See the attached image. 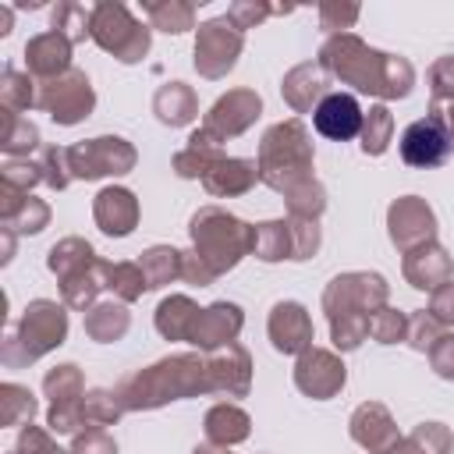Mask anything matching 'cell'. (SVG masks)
Segmentation results:
<instances>
[{
  "mask_svg": "<svg viewBox=\"0 0 454 454\" xmlns=\"http://www.w3.org/2000/svg\"><path fill=\"white\" fill-rule=\"evenodd\" d=\"M319 67L344 85L380 99H404L415 85V67L408 64V57L383 53L355 32L326 35V43L319 46Z\"/></svg>",
  "mask_w": 454,
  "mask_h": 454,
  "instance_id": "6da1fadb",
  "label": "cell"
},
{
  "mask_svg": "<svg viewBox=\"0 0 454 454\" xmlns=\"http://www.w3.org/2000/svg\"><path fill=\"white\" fill-rule=\"evenodd\" d=\"M114 394L124 404V411H153V408H163L170 401L213 394L206 355H199V351L167 355V358H160V362H153L145 369L128 372L117 383Z\"/></svg>",
  "mask_w": 454,
  "mask_h": 454,
  "instance_id": "7a4b0ae2",
  "label": "cell"
},
{
  "mask_svg": "<svg viewBox=\"0 0 454 454\" xmlns=\"http://www.w3.org/2000/svg\"><path fill=\"white\" fill-rule=\"evenodd\" d=\"M312 135L305 128L301 117H291V121H277L262 131L259 138V181L270 184L273 192H287L301 181L312 177Z\"/></svg>",
  "mask_w": 454,
  "mask_h": 454,
  "instance_id": "3957f363",
  "label": "cell"
},
{
  "mask_svg": "<svg viewBox=\"0 0 454 454\" xmlns=\"http://www.w3.org/2000/svg\"><path fill=\"white\" fill-rule=\"evenodd\" d=\"M188 234H192V252L216 273H231L245 255H252V238L255 227L245 223L241 216L220 209V206H202L192 213L188 220Z\"/></svg>",
  "mask_w": 454,
  "mask_h": 454,
  "instance_id": "277c9868",
  "label": "cell"
},
{
  "mask_svg": "<svg viewBox=\"0 0 454 454\" xmlns=\"http://www.w3.org/2000/svg\"><path fill=\"white\" fill-rule=\"evenodd\" d=\"M64 340H67V305L50 301V298H35L25 305L18 326L4 333L0 362L7 369H21V365H32L43 355L57 351Z\"/></svg>",
  "mask_w": 454,
  "mask_h": 454,
  "instance_id": "5b68a950",
  "label": "cell"
},
{
  "mask_svg": "<svg viewBox=\"0 0 454 454\" xmlns=\"http://www.w3.org/2000/svg\"><path fill=\"white\" fill-rule=\"evenodd\" d=\"M89 39L106 50L121 64H138L149 46H153V28L131 18V11L117 0H99L92 4V21H89Z\"/></svg>",
  "mask_w": 454,
  "mask_h": 454,
  "instance_id": "8992f818",
  "label": "cell"
},
{
  "mask_svg": "<svg viewBox=\"0 0 454 454\" xmlns=\"http://www.w3.org/2000/svg\"><path fill=\"white\" fill-rule=\"evenodd\" d=\"M390 298V284L380 273L369 270H351L337 273L326 291H323V312L326 319H344V316H372L383 309Z\"/></svg>",
  "mask_w": 454,
  "mask_h": 454,
  "instance_id": "52a82bcc",
  "label": "cell"
},
{
  "mask_svg": "<svg viewBox=\"0 0 454 454\" xmlns=\"http://www.w3.org/2000/svg\"><path fill=\"white\" fill-rule=\"evenodd\" d=\"M67 160H71V177L99 181V177L131 174L138 163V153L121 135H99V138H85V142L67 145Z\"/></svg>",
  "mask_w": 454,
  "mask_h": 454,
  "instance_id": "ba28073f",
  "label": "cell"
},
{
  "mask_svg": "<svg viewBox=\"0 0 454 454\" xmlns=\"http://www.w3.org/2000/svg\"><path fill=\"white\" fill-rule=\"evenodd\" d=\"M241 50H245V35L227 18H209V21H202L195 28V57H192V64H195V71L202 78L216 82V78H227L234 71Z\"/></svg>",
  "mask_w": 454,
  "mask_h": 454,
  "instance_id": "9c48e42d",
  "label": "cell"
},
{
  "mask_svg": "<svg viewBox=\"0 0 454 454\" xmlns=\"http://www.w3.org/2000/svg\"><path fill=\"white\" fill-rule=\"evenodd\" d=\"M39 110H46L57 124L71 128V124H82L92 110H96V92H92V82L85 71L71 67L67 74L60 78H50L39 85Z\"/></svg>",
  "mask_w": 454,
  "mask_h": 454,
  "instance_id": "30bf717a",
  "label": "cell"
},
{
  "mask_svg": "<svg viewBox=\"0 0 454 454\" xmlns=\"http://www.w3.org/2000/svg\"><path fill=\"white\" fill-rule=\"evenodd\" d=\"M450 149H454V142H450V131H447V121H443V106L440 103H433L426 117L411 121L401 131V160L408 167L433 170V167H440L450 156Z\"/></svg>",
  "mask_w": 454,
  "mask_h": 454,
  "instance_id": "8fae6325",
  "label": "cell"
},
{
  "mask_svg": "<svg viewBox=\"0 0 454 454\" xmlns=\"http://www.w3.org/2000/svg\"><path fill=\"white\" fill-rule=\"evenodd\" d=\"M348 383V365L340 362L337 351H326V348H309L298 355L294 362V387L312 397V401H330L344 390Z\"/></svg>",
  "mask_w": 454,
  "mask_h": 454,
  "instance_id": "7c38bea8",
  "label": "cell"
},
{
  "mask_svg": "<svg viewBox=\"0 0 454 454\" xmlns=\"http://www.w3.org/2000/svg\"><path fill=\"white\" fill-rule=\"evenodd\" d=\"M387 234L394 241V248L411 252L426 241H436V213L426 199L419 195H401L390 202L387 209Z\"/></svg>",
  "mask_w": 454,
  "mask_h": 454,
  "instance_id": "4fadbf2b",
  "label": "cell"
},
{
  "mask_svg": "<svg viewBox=\"0 0 454 454\" xmlns=\"http://www.w3.org/2000/svg\"><path fill=\"white\" fill-rule=\"evenodd\" d=\"M259 114H262V96H259L255 89H231V92H223V96L209 106L202 128H206L209 135H216L220 142H227V138L245 135V131L259 121Z\"/></svg>",
  "mask_w": 454,
  "mask_h": 454,
  "instance_id": "5bb4252c",
  "label": "cell"
},
{
  "mask_svg": "<svg viewBox=\"0 0 454 454\" xmlns=\"http://www.w3.org/2000/svg\"><path fill=\"white\" fill-rule=\"evenodd\" d=\"M266 333H270V344L280 355H301V351L312 348L316 326H312V316H309V309L301 301H277L270 309Z\"/></svg>",
  "mask_w": 454,
  "mask_h": 454,
  "instance_id": "9a60e30c",
  "label": "cell"
},
{
  "mask_svg": "<svg viewBox=\"0 0 454 454\" xmlns=\"http://www.w3.org/2000/svg\"><path fill=\"white\" fill-rule=\"evenodd\" d=\"M209 365V387L223 397H245L252 390V355L245 344H223L216 351H206Z\"/></svg>",
  "mask_w": 454,
  "mask_h": 454,
  "instance_id": "2e32d148",
  "label": "cell"
},
{
  "mask_svg": "<svg viewBox=\"0 0 454 454\" xmlns=\"http://www.w3.org/2000/svg\"><path fill=\"white\" fill-rule=\"evenodd\" d=\"M348 429H351V440H355L362 450H369V454H390V450L397 447V440H401L394 415H390L387 404H380V401L358 404V408L351 411V419H348Z\"/></svg>",
  "mask_w": 454,
  "mask_h": 454,
  "instance_id": "e0dca14e",
  "label": "cell"
},
{
  "mask_svg": "<svg viewBox=\"0 0 454 454\" xmlns=\"http://www.w3.org/2000/svg\"><path fill=\"white\" fill-rule=\"evenodd\" d=\"M92 216H96V227L110 238H128L135 227H138V199L131 188L124 184H106L96 192L92 199Z\"/></svg>",
  "mask_w": 454,
  "mask_h": 454,
  "instance_id": "ac0fdd59",
  "label": "cell"
},
{
  "mask_svg": "<svg viewBox=\"0 0 454 454\" xmlns=\"http://www.w3.org/2000/svg\"><path fill=\"white\" fill-rule=\"evenodd\" d=\"M401 270H404V280H408L415 291H429V294H433L436 287H443V284L454 277V262H450L447 248L436 245V241H426V245L404 252Z\"/></svg>",
  "mask_w": 454,
  "mask_h": 454,
  "instance_id": "d6986e66",
  "label": "cell"
},
{
  "mask_svg": "<svg viewBox=\"0 0 454 454\" xmlns=\"http://www.w3.org/2000/svg\"><path fill=\"white\" fill-rule=\"evenodd\" d=\"M245 326V312L238 301H213L202 309L199 323H195V333H192V344L199 351H216L223 344H234L238 333Z\"/></svg>",
  "mask_w": 454,
  "mask_h": 454,
  "instance_id": "ffe728a7",
  "label": "cell"
},
{
  "mask_svg": "<svg viewBox=\"0 0 454 454\" xmlns=\"http://www.w3.org/2000/svg\"><path fill=\"white\" fill-rule=\"evenodd\" d=\"M362 106L351 92H330L316 110H312V124L323 138H333V142H348L362 131Z\"/></svg>",
  "mask_w": 454,
  "mask_h": 454,
  "instance_id": "44dd1931",
  "label": "cell"
},
{
  "mask_svg": "<svg viewBox=\"0 0 454 454\" xmlns=\"http://www.w3.org/2000/svg\"><path fill=\"white\" fill-rule=\"evenodd\" d=\"M71 46H74V43H71L67 35L53 32V28L32 35V39L25 43V67H28V74H35V78H43V82L67 74V71H71Z\"/></svg>",
  "mask_w": 454,
  "mask_h": 454,
  "instance_id": "7402d4cb",
  "label": "cell"
},
{
  "mask_svg": "<svg viewBox=\"0 0 454 454\" xmlns=\"http://www.w3.org/2000/svg\"><path fill=\"white\" fill-rule=\"evenodd\" d=\"M330 82H326V71L319 67V64H312V60H305V64H294L287 74H284V82H280V96H284V103L294 110V114H312L330 92Z\"/></svg>",
  "mask_w": 454,
  "mask_h": 454,
  "instance_id": "603a6c76",
  "label": "cell"
},
{
  "mask_svg": "<svg viewBox=\"0 0 454 454\" xmlns=\"http://www.w3.org/2000/svg\"><path fill=\"white\" fill-rule=\"evenodd\" d=\"M0 223L14 234H39L50 223V206L28 192L0 184Z\"/></svg>",
  "mask_w": 454,
  "mask_h": 454,
  "instance_id": "cb8c5ba5",
  "label": "cell"
},
{
  "mask_svg": "<svg viewBox=\"0 0 454 454\" xmlns=\"http://www.w3.org/2000/svg\"><path fill=\"white\" fill-rule=\"evenodd\" d=\"M220 145H223V142H220L216 135H209L206 128H195V131L188 135V145H184V149H177V153H174V160H170L174 174H177V177H184V181L206 177V174L223 160V149H220Z\"/></svg>",
  "mask_w": 454,
  "mask_h": 454,
  "instance_id": "d4e9b609",
  "label": "cell"
},
{
  "mask_svg": "<svg viewBox=\"0 0 454 454\" xmlns=\"http://www.w3.org/2000/svg\"><path fill=\"white\" fill-rule=\"evenodd\" d=\"M259 181V163L255 160H241V156H223L206 177V192L216 195V199H234V195H245L252 192Z\"/></svg>",
  "mask_w": 454,
  "mask_h": 454,
  "instance_id": "484cf974",
  "label": "cell"
},
{
  "mask_svg": "<svg viewBox=\"0 0 454 454\" xmlns=\"http://www.w3.org/2000/svg\"><path fill=\"white\" fill-rule=\"evenodd\" d=\"M202 429H206V443H216V447H238L248 440L252 433V419L245 408H238L234 401H220L206 411L202 419Z\"/></svg>",
  "mask_w": 454,
  "mask_h": 454,
  "instance_id": "4316f807",
  "label": "cell"
},
{
  "mask_svg": "<svg viewBox=\"0 0 454 454\" xmlns=\"http://www.w3.org/2000/svg\"><path fill=\"white\" fill-rule=\"evenodd\" d=\"M202 309L188 298V294H167L156 312H153V323H156V333L163 340H188L192 344V333H195V323H199Z\"/></svg>",
  "mask_w": 454,
  "mask_h": 454,
  "instance_id": "83f0119b",
  "label": "cell"
},
{
  "mask_svg": "<svg viewBox=\"0 0 454 454\" xmlns=\"http://www.w3.org/2000/svg\"><path fill=\"white\" fill-rule=\"evenodd\" d=\"M153 114L167 128H184L199 117V96L184 82H163L153 96Z\"/></svg>",
  "mask_w": 454,
  "mask_h": 454,
  "instance_id": "f1b7e54d",
  "label": "cell"
},
{
  "mask_svg": "<svg viewBox=\"0 0 454 454\" xmlns=\"http://www.w3.org/2000/svg\"><path fill=\"white\" fill-rule=\"evenodd\" d=\"M96 262H99V255H96V248L85 238H60L46 252V266H50V273H57V280H67L74 273H85Z\"/></svg>",
  "mask_w": 454,
  "mask_h": 454,
  "instance_id": "f546056e",
  "label": "cell"
},
{
  "mask_svg": "<svg viewBox=\"0 0 454 454\" xmlns=\"http://www.w3.org/2000/svg\"><path fill=\"white\" fill-rule=\"evenodd\" d=\"M85 333L99 344H114L128 333L131 326V312L124 309V301H96L89 312H85Z\"/></svg>",
  "mask_w": 454,
  "mask_h": 454,
  "instance_id": "4dcf8cb0",
  "label": "cell"
},
{
  "mask_svg": "<svg viewBox=\"0 0 454 454\" xmlns=\"http://www.w3.org/2000/svg\"><path fill=\"white\" fill-rule=\"evenodd\" d=\"M99 273H103V287L117 301H124V305L128 301H138L149 291L145 273H142L138 262H106V259H99Z\"/></svg>",
  "mask_w": 454,
  "mask_h": 454,
  "instance_id": "1f68e13d",
  "label": "cell"
},
{
  "mask_svg": "<svg viewBox=\"0 0 454 454\" xmlns=\"http://www.w3.org/2000/svg\"><path fill=\"white\" fill-rule=\"evenodd\" d=\"M138 266L145 273L149 291H160L170 280H181V248H174V245H149L138 255Z\"/></svg>",
  "mask_w": 454,
  "mask_h": 454,
  "instance_id": "d6a6232c",
  "label": "cell"
},
{
  "mask_svg": "<svg viewBox=\"0 0 454 454\" xmlns=\"http://www.w3.org/2000/svg\"><path fill=\"white\" fill-rule=\"evenodd\" d=\"M252 255L262 259V262L291 259V227H287V220H262V223H255Z\"/></svg>",
  "mask_w": 454,
  "mask_h": 454,
  "instance_id": "836d02e7",
  "label": "cell"
},
{
  "mask_svg": "<svg viewBox=\"0 0 454 454\" xmlns=\"http://www.w3.org/2000/svg\"><path fill=\"white\" fill-rule=\"evenodd\" d=\"M43 394L50 397V404H78L85 397V376H82V369L74 362L53 365L43 376Z\"/></svg>",
  "mask_w": 454,
  "mask_h": 454,
  "instance_id": "e575fe53",
  "label": "cell"
},
{
  "mask_svg": "<svg viewBox=\"0 0 454 454\" xmlns=\"http://www.w3.org/2000/svg\"><path fill=\"white\" fill-rule=\"evenodd\" d=\"M142 11L149 18V28H160L170 35L195 28V7L184 0H153V4H142Z\"/></svg>",
  "mask_w": 454,
  "mask_h": 454,
  "instance_id": "d590c367",
  "label": "cell"
},
{
  "mask_svg": "<svg viewBox=\"0 0 454 454\" xmlns=\"http://www.w3.org/2000/svg\"><path fill=\"white\" fill-rule=\"evenodd\" d=\"M39 145V128L14 114V110H4V128H0V149L11 156V160H28V153Z\"/></svg>",
  "mask_w": 454,
  "mask_h": 454,
  "instance_id": "8d00e7d4",
  "label": "cell"
},
{
  "mask_svg": "<svg viewBox=\"0 0 454 454\" xmlns=\"http://www.w3.org/2000/svg\"><path fill=\"white\" fill-rule=\"evenodd\" d=\"M358 138H362V153L365 156H383L390 149V142H394V114L387 110V103L369 106V114L362 117Z\"/></svg>",
  "mask_w": 454,
  "mask_h": 454,
  "instance_id": "74e56055",
  "label": "cell"
},
{
  "mask_svg": "<svg viewBox=\"0 0 454 454\" xmlns=\"http://www.w3.org/2000/svg\"><path fill=\"white\" fill-rule=\"evenodd\" d=\"M39 411V401L21 383H0V426H28Z\"/></svg>",
  "mask_w": 454,
  "mask_h": 454,
  "instance_id": "f35d334b",
  "label": "cell"
},
{
  "mask_svg": "<svg viewBox=\"0 0 454 454\" xmlns=\"http://www.w3.org/2000/svg\"><path fill=\"white\" fill-rule=\"evenodd\" d=\"M103 291V273H99V262L85 273H74L67 280H60V301L74 312H89L96 305V294Z\"/></svg>",
  "mask_w": 454,
  "mask_h": 454,
  "instance_id": "ab89813d",
  "label": "cell"
},
{
  "mask_svg": "<svg viewBox=\"0 0 454 454\" xmlns=\"http://www.w3.org/2000/svg\"><path fill=\"white\" fill-rule=\"evenodd\" d=\"M0 103H4V110H14V114L39 106V89H35L32 74L7 67L4 78H0Z\"/></svg>",
  "mask_w": 454,
  "mask_h": 454,
  "instance_id": "60d3db41",
  "label": "cell"
},
{
  "mask_svg": "<svg viewBox=\"0 0 454 454\" xmlns=\"http://www.w3.org/2000/svg\"><path fill=\"white\" fill-rule=\"evenodd\" d=\"M284 206H287L291 216L319 220L323 209H326V188L316 177H309V181H301V184H294V188L284 192Z\"/></svg>",
  "mask_w": 454,
  "mask_h": 454,
  "instance_id": "b9f144b4",
  "label": "cell"
},
{
  "mask_svg": "<svg viewBox=\"0 0 454 454\" xmlns=\"http://www.w3.org/2000/svg\"><path fill=\"white\" fill-rule=\"evenodd\" d=\"M89 21H92V7H82V4H74V0L57 4L53 14H50L53 32L67 35L71 43H82V39L89 35Z\"/></svg>",
  "mask_w": 454,
  "mask_h": 454,
  "instance_id": "7bdbcfd3",
  "label": "cell"
},
{
  "mask_svg": "<svg viewBox=\"0 0 454 454\" xmlns=\"http://www.w3.org/2000/svg\"><path fill=\"white\" fill-rule=\"evenodd\" d=\"M82 415H85V426H114L121 415H124V404L117 401L114 390H85L82 397Z\"/></svg>",
  "mask_w": 454,
  "mask_h": 454,
  "instance_id": "ee69618b",
  "label": "cell"
},
{
  "mask_svg": "<svg viewBox=\"0 0 454 454\" xmlns=\"http://www.w3.org/2000/svg\"><path fill=\"white\" fill-rule=\"evenodd\" d=\"M369 337L380 340V344H397V340H408V312H397L390 305L376 309L369 316Z\"/></svg>",
  "mask_w": 454,
  "mask_h": 454,
  "instance_id": "f6af8a7d",
  "label": "cell"
},
{
  "mask_svg": "<svg viewBox=\"0 0 454 454\" xmlns=\"http://www.w3.org/2000/svg\"><path fill=\"white\" fill-rule=\"evenodd\" d=\"M287 227H291V259L294 262H305L319 252V220H301V216H287Z\"/></svg>",
  "mask_w": 454,
  "mask_h": 454,
  "instance_id": "bcb514c9",
  "label": "cell"
},
{
  "mask_svg": "<svg viewBox=\"0 0 454 454\" xmlns=\"http://www.w3.org/2000/svg\"><path fill=\"white\" fill-rule=\"evenodd\" d=\"M7 454H71V450H64V447L50 436V429L28 422V426L18 429V440H14V447H11Z\"/></svg>",
  "mask_w": 454,
  "mask_h": 454,
  "instance_id": "7dc6e473",
  "label": "cell"
},
{
  "mask_svg": "<svg viewBox=\"0 0 454 454\" xmlns=\"http://www.w3.org/2000/svg\"><path fill=\"white\" fill-rule=\"evenodd\" d=\"M270 14H291V7H270V4H255V0H238V4L227 7L223 18H227L238 32H245V28H255L259 21H266Z\"/></svg>",
  "mask_w": 454,
  "mask_h": 454,
  "instance_id": "c3c4849f",
  "label": "cell"
},
{
  "mask_svg": "<svg viewBox=\"0 0 454 454\" xmlns=\"http://www.w3.org/2000/svg\"><path fill=\"white\" fill-rule=\"evenodd\" d=\"M369 337V316H344L330 319V340L337 351H355Z\"/></svg>",
  "mask_w": 454,
  "mask_h": 454,
  "instance_id": "681fc988",
  "label": "cell"
},
{
  "mask_svg": "<svg viewBox=\"0 0 454 454\" xmlns=\"http://www.w3.org/2000/svg\"><path fill=\"white\" fill-rule=\"evenodd\" d=\"M362 7L358 4H340V0H323L319 4V28L330 32V35H340L348 32L355 21H358Z\"/></svg>",
  "mask_w": 454,
  "mask_h": 454,
  "instance_id": "f907efd6",
  "label": "cell"
},
{
  "mask_svg": "<svg viewBox=\"0 0 454 454\" xmlns=\"http://www.w3.org/2000/svg\"><path fill=\"white\" fill-rule=\"evenodd\" d=\"M39 167H43V181H46L50 188H57V192H64V188L74 181V177H71V160H67V149H64V145H46Z\"/></svg>",
  "mask_w": 454,
  "mask_h": 454,
  "instance_id": "816d5d0a",
  "label": "cell"
},
{
  "mask_svg": "<svg viewBox=\"0 0 454 454\" xmlns=\"http://www.w3.org/2000/svg\"><path fill=\"white\" fill-rule=\"evenodd\" d=\"M443 333H447V326L436 323L426 309H419V312L408 316V344H411L415 351H429Z\"/></svg>",
  "mask_w": 454,
  "mask_h": 454,
  "instance_id": "f5cc1de1",
  "label": "cell"
},
{
  "mask_svg": "<svg viewBox=\"0 0 454 454\" xmlns=\"http://www.w3.org/2000/svg\"><path fill=\"white\" fill-rule=\"evenodd\" d=\"M408 436L419 443L422 454H450L454 450V433L443 422H419Z\"/></svg>",
  "mask_w": 454,
  "mask_h": 454,
  "instance_id": "db71d44e",
  "label": "cell"
},
{
  "mask_svg": "<svg viewBox=\"0 0 454 454\" xmlns=\"http://www.w3.org/2000/svg\"><path fill=\"white\" fill-rule=\"evenodd\" d=\"M43 181V167L35 160H7L0 167V184L18 188V192H32Z\"/></svg>",
  "mask_w": 454,
  "mask_h": 454,
  "instance_id": "11a10c76",
  "label": "cell"
},
{
  "mask_svg": "<svg viewBox=\"0 0 454 454\" xmlns=\"http://www.w3.org/2000/svg\"><path fill=\"white\" fill-rule=\"evenodd\" d=\"M426 78H429L433 103H454V53L450 57H436Z\"/></svg>",
  "mask_w": 454,
  "mask_h": 454,
  "instance_id": "9f6ffc18",
  "label": "cell"
},
{
  "mask_svg": "<svg viewBox=\"0 0 454 454\" xmlns=\"http://www.w3.org/2000/svg\"><path fill=\"white\" fill-rule=\"evenodd\" d=\"M71 454H117V440L103 426H85L71 440Z\"/></svg>",
  "mask_w": 454,
  "mask_h": 454,
  "instance_id": "6f0895ef",
  "label": "cell"
},
{
  "mask_svg": "<svg viewBox=\"0 0 454 454\" xmlns=\"http://www.w3.org/2000/svg\"><path fill=\"white\" fill-rule=\"evenodd\" d=\"M429 365L440 380H454V330H447L433 348H429Z\"/></svg>",
  "mask_w": 454,
  "mask_h": 454,
  "instance_id": "680465c9",
  "label": "cell"
},
{
  "mask_svg": "<svg viewBox=\"0 0 454 454\" xmlns=\"http://www.w3.org/2000/svg\"><path fill=\"white\" fill-rule=\"evenodd\" d=\"M436 323H443L447 330H454V280H447L443 287H436L433 291V298H429V309H426Z\"/></svg>",
  "mask_w": 454,
  "mask_h": 454,
  "instance_id": "91938a15",
  "label": "cell"
},
{
  "mask_svg": "<svg viewBox=\"0 0 454 454\" xmlns=\"http://www.w3.org/2000/svg\"><path fill=\"white\" fill-rule=\"evenodd\" d=\"M181 280L184 284H192V287H209L213 280H216V273L188 248V252H181Z\"/></svg>",
  "mask_w": 454,
  "mask_h": 454,
  "instance_id": "94428289",
  "label": "cell"
},
{
  "mask_svg": "<svg viewBox=\"0 0 454 454\" xmlns=\"http://www.w3.org/2000/svg\"><path fill=\"white\" fill-rule=\"evenodd\" d=\"M0 262H11V255H14V231L11 227H0Z\"/></svg>",
  "mask_w": 454,
  "mask_h": 454,
  "instance_id": "6125c7cd",
  "label": "cell"
},
{
  "mask_svg": "<svg viewBox=\"0 0 454 454\" xmlns=\"http://www.w3.org/2000/svg\"><path fill=\"white\" fill-rule=\"evenodd\" d=\"M390 454H422V450H419V443H415L411 436H401V440H397V447H394Z\"/></svg>",
  "mask_w": 454,
  "mask_h": 454,
  "instance_id": "be15d7a7",
  "label": "cell"
},
{
  "mask_svg": "<svg viewBox=\"0 0 454 454\" xmlns=\"http://www.w3.org/2000/svg\"><path fill=\"white\" fill-rule=\"evenodd\" d=\"M192 454H231V447H216V443H199Z\"/></svg>",
  "mask_w": 454,
  "mask_h": 454,
  "instance_id": "e7e4bbea",
  "label": "cell"
},
{
  "mask_svg": "<svg viewBox=\"0 0 454 454\" xmlns=\"http://www.w3.org/2000/svg\"><path fill=\"white\" fill-rule=\"evenodd\" d=\"M443 106V103H440ZM443 121H447V131H450V142H454V103L443 106Z\"/></svg>",
  "mask_w": 454,
  "mask_h": 454,
  "instance_id": "03108f58",
  "label": "cell"
},
{
  "mask_svg": "<svg viewBox=\"0 0 454 454\" xmlns=\"http://www.w3.org/2000/svg\"><path fill=\"white\" fill-rule=\"evenodd\" d=\"M11 32V7H0V35Z\"/></svg>",
  "mask_w": 454,
  "mask_h": 454,
  "instance_id": "003e7915",
  "label": "cell"
}]
</instances>
